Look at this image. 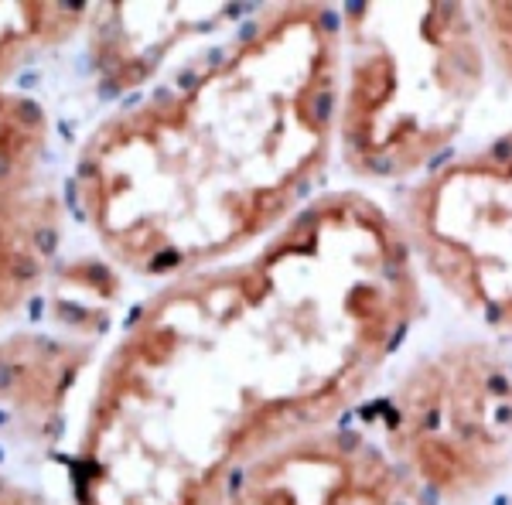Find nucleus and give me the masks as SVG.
Listing matches in <instances>:
<instances>
[{"label":"nucleus","instance_id":"1","mask_svg":"<svg viewBox=\"0 0 512 505\" xmlns=\"http://www.w3.org/2000/svg\"><path fill=\"white\" fill-rule=\"evenodd\" d=\"M424 314L396 215L328 188L256 250L154 284L103 345L69 505H222L270 447L352 417Z\"/></svg>","mask_w":512,"mask_h":505},{"label":"nucleus","instance_id":"2","mask_svg":"<svg viewBox=\"0 0 512 505\" xmlns=\"http://www.w3.org/2000/svg\"><path fill=\"white\" fill-rule=\"evenodd\" d=\"M335 113L338 7H250L86 130L69 215L120 277L219 267L328 192Z\"/></svg>","mask_w":512,"mask_h":505},{"label":"nucleus","instance_id":"3","mask_svg":"<svg viewBox=\"0 0 512 505\" xmlns=\"http://www.w3.org/2000/svg\"><path fill=\"white\" fill-rule=\"evenodd\" d=\"M489 69L472 4H342L338 164L355 181L427 175L468 127Z\"/></svg>","mask_w":512,"mask_h":505},{"label":"nucleus","instance_id":"4","mask_svg":"<svg viewBox=\"0 0 512 505\" xmlns=\"http://www.w3.org/2000/svg\"><path fill=\"white\" fill-rule=\"evenodd\" d=\"M352 417L431 505H485L512 482V359L495 342L420 352Z\"/></svg>","mask_w":512,"mask_h":505},{"label":"nucleus","instance_id":"5","mask_svg":"<svg viewBox=\"0 0 512 505\" xmlns=\"http://www.w3.org/2000/svg\"><path fill=\"white\" fill-rule=\"evenodd\" d=\"M420 277L512 338V130L420 175L396 215Z\"/></svg>","mask_w":512,"mask_h":505},{"label":"nucleus","instance_id":"6","mask_svg":"<svg viewBox=\"0 0 512 505\" xmlns=\"http://www.w3.org/2000/svg\"><path fill=\"white\" fill-rule=\"evenodd\" d=\"M89 318V314H86ZM113 328L72 318L0 331V465L59 468Z\"/></svg>","mask_w":512,"mask_h":505},{"label":"nucleus","instance_id":"7","mask_svg":"<svg viewBox=\"0 0 512 505\" xmlns=\"http://www.w3.org/2000/svg\"><path fill=\"white\" fill-rule=\"evenodd\" d=\"M222 505H431L355 417L308 430L239 468Z\"/></svg>","mask_w":512,"mask_h":505},{"label":"nucleus","instance_id":"8","mask_svg":"<svg viewBox=\"0 0 512 505\" xmlns=\"http://www.w3.org/2000/svg\"><path fill=\"white\" fill-rule=\"evenodd\" d=\"M89 4L0 0V198L55 178L45 69L82 41Z\"/></svg>","mask_w":512,"mask_h":505},{"label":"nucleus","instance_id":"9","mask_svg":"<svg viewBox=\"0 0 512 505\" xmlns=\"http://www.w3.org/2000/svg\"><path fill=\"white\" fill-rule=\"evenodd\" d=\"M250 14L236 4H89L82 62L110 99L158 82L192 52Z\"/></svg>","mask_w":512,"mask_h":505},{"label":"nucleus","instance_id":"10","mask_svg":"<svg viewBox=\"0 0 512 505\" xmlns=\"http://www.w3.org/2000/svg\"><path fill=\"white\" fill-rule=\"evenodd\" d=\"M69 202L59 178L0 198V331L18 325L62 267Z\"/></svg>","mask_w":512,"mask_h":505},{"label":"nucleus","instance_id":"11","mask_svg":"<svg viewBox=\"0 0 512 505\" xmlns=\"http://www.w3.org/2000/svg\"><path fill=\"white\" fill-rule=\"evenodd\" d=\"M478 31H482L489 62L512 82V4L506 0H485L472 4Z\"/></svg>","mask_w":512,"mask_h":505},{"label":"nucleus","instance_id":"12","mask_svg":"<svg viewBox=\"0 0 512 505\" xmlns=\"http://www.w3.org/2000/svg\"><path fill=\"white\" fill-rule=\"evenodd\" d=\"M0 505H69V499L65 495L59 499L35 475H24V471L0 465Z\"/></svg>","mask_w":512,"mask_h":505},{"label":"nucleus","instance_id":"13","mask_svg":"<svg viewBox=\"0 0 512 505\" xmlns=\"http://www.w3.org/2000/svg\"><path fill=\"white\" fill-rule=\"evenodd\" d=\"M509 505H512V502H509Z\"/></svg>","mask_w":512,"mask_h":505}]
</instances>
